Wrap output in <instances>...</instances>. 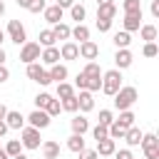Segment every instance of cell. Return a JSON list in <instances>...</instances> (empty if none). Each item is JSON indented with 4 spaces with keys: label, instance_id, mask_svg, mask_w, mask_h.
Instances as JSON below:
<instances>
[{
    "label": "cell",
    "instance_id": "1",
    "mask_svg": "<svg viewBox=\"0 0 159 159\" xmlns=\"http://www.w3.org/2000/svg\"><path fill=\"white\" fill-rule=\"evenodd\" d=\"M134 102H137V89H134V87H119V89H117V94H114V107H117L119 112L129 109Z\"/></svg>",
    "mask_w": 159,
    "mask_h": 159
},
{
    "label": "cell",
    "instance_id": "2",
    "mask_svg": "<svg viewBox=\"0 0 159 159\" xmlns=\"http://www.w3.org/2000/svg\"><path fill=\"white\" fill-rule=\"evenodd\" d=\"M122 87V75H119V70H109V72H104V80H102V92L104 94H117V89Z\"/></svg>",
    "mask_w": 159,
    "mask_h": 159
},
{
    "label": "cell",
    "instance_id": "3",
    "mask_svg": "<svg viewBox=\"0 0 159 159\" xmlns=\"http://www.w3.org/2000/svg\"><path fill=\"white\" fill-rule=\"evenodd\" d=\"M142 149H144L147 159H159V139H157V134H144L142 137Z\"/></svg>",
    "mask_w": 159,
    "mask_h": 159
},
{
    "label": "cell",
    "instance_id": "4",
    "mask_svg": "<svg viewBox=\"0 0 159 159\" xmlns=\"http://www.w3.org/2000/svg\"><path fill=\"white\" fill-rule=\"evenodd\" d=\"M25 149H40V129L35 127H25L22 129V142H20Z\"/></svg>",
    "mask_w": 159,
    "mask_h": 159
},
{
    "label": "cell",
    "instance_id": "5",
    "mask_svg": "<svg viewBox=\"0 0 159 159\" xmlns=\"http://www.w3.org/2000/svg\"><path fill=\"white\" fill-rule=\"evenodd\" d=\"M7 32H10V40L15 45H25L27 42V35H25V27L20 25V20H10L7 22Z\"/></svg>",
    "mask_w": 159,
    "mask_h": 159
},
{
    "label": "cell",
    "instance_id": "6",
    "mask_svg": "<svg viewBox=\"0 0 159 159\" xmlns=\"http://www.w3.org/2000/svg\"><path fill=\"white\" fill-rule=\"evenodd\" d=\"M20 60L25 65H32L35 60H40V45L37 42H25L22 50H20Z\"/></svg>",
    "mask_w": 159,
    "mask_h": 159
},
{
    "label": "cell",
    "instance_id": "7",
    "mask_svg": "<svg viewBox=\"0 0 159 159\" xmlns=\"http://www.w3.org/2000/svg\"><path fill=\"white\" fill-rule=\"evenodd\" d=\"M27 119H30V124H32L35 129H45V127L50 124V117H47V112H45V109H35Z\"/></svg>",
    "mask_w": 159,
    "mask_h": 159
},
{
    "label": "cell",
    "instance_id": "8",
    "mask_svg": "<svg viewBox=\"0 0 159 159\" xmlns=\"http://www.w3.org/2000/svg\"><path fill=\"white\" fill-rule=\"evenodd\" d=\"M80 57H84V60H94L97 55H99V47L92 42V40H87V42H80Z\"/></svg>",
    "mask_w": 159,
    "mask_h": 159
},
{
    "label": "cell",
    "instance_id": "9",
    "mask_svg": "<svg viewBox=\"0 0 159 159\" xmlns=\"http://www.w3.org/2000/svg\"><path fill=\"white\" fill-rule=\"evenodd\" d=\"M94 107V99H92V92H87V89H82L80 92V97H77V109H82V112H89Z\"/></svg>",
    "mask_w": 159,
    "mask_h": 159
},
{
    "label": "cell",
    "instance_id": "10",
    "mask_svg": "<svg viewBox=\"0 0 159 159\" xmlns=\"http://www.w3.org/2000/svg\"><path fill=\"white\" fill-rule=\"evenodd\" d=\"M5 124H7V129H22L25 119H22L20 112H10V109H7V114H5Z\"/></svg>",
    "mask_w": 159,
    "mask_h": 159
},
{
    "label": "cell",
    "instance_id": "11",
    "mask_svg": "<svg viewBox=\"0 0 159 159\" xmlns=\"http://www.w3.org/2000/svg\"><path fill=\"white\" fill-rule=\"evenodd\" d=\"M117 15V5L109 2V5H97V20H112Z\"/></svg>",
    "mask_w": 159,
    "mask_h": 159
},
{
    "label": "cell",
    "instance_id": "12",
    "mask_svg": "<svg viewBox=\"0 0 159 159\" xmlns=\"http://www.w3.org/2000/svg\"><path fill=\"white\" fill-rule=\"evenodd\" d=\"M42 12H45V20L52 22V25H57V22L62 20V7H57V5H50V7H45Z\"/></svg>",
    "mask_w": 159,
    "mask_h": 159
},
{
    "label": "cell",
    "instance_id": "13",
    "mask_svg": "<svg viewBox=\"0 0 159 159\" xmlns=\"http://www.w3.org/2000/svg\"><path fill=\"white\" fill-rule=\"evenodd\" d=\"M60 57H62V60H77V57H80L77 45H75V42H65L62 50H60Z\"/></svg>",
    "mask_w": 159,
    "mask_h": 159
},
{
    "label": "cell",
    "instance_id": "14",
    "mask_svg": "<svg viewBox=\"0 0 159 159\" xmlns=\"http://www.w3.org/2000/svg\"><path fill=\"white\" fill-rule=\"evenodd\" d=\"M42 154H45V159H57L60 157V144L57 142H42Z\"/></svg>",
    "mask_w": 159,
    "mask_h": 159
},
{
    "label": "cell",
    "instance_id": "15",
    "mask_svg": "<svg viewBox=\"0 0 159 159\" xmlns=\"http://www.w3.org/2000/svg\"><path fill=\"white\" fill-rule=\"evenodd\" d=\"M40 60H42L45 65H57V60H60V50H57V47H45V52L40 55Z\"/></svg>",
    "mask_w": 159,
    "mask_h": 159
},
{
    "label": "cell",
    "instance_id": "16",
    "mask_svg": "<svg viewBox=\"0 0 159 159\" xmlns=\"http://www.w3.org/2000/svg\"><path fill=\"white\" fill-rule=\"evenodd\" d=\"M114 62H117V67H119V70L129 67V65H132V52H129V50H117Z\"/></svg>",
    "mask_w": 159,
    "mask_h": 159
},
{
    "label": "cell",
    "instance_id": "17",
    "mask_svg": "<svg viewBox=\"0 0 159 159\" xmlns=\"http://www.w3.org/2000/svg\"><path fill=\"white\" fill-rule=\"evenodd\" d=\"M142 137H144V134H142L137 127H129V129H127V134H124V139H127V144H129V147L142 144Z\"/></svg>",
    "mask_w": 159,
    "mask_h": 159
},
{
    "label": "cell",
    "instance_id": "18",
    "mask_svg": "<svg viewBox=\"0 0 159 159\" xmlns=\"http://www.w3.org/2000/svg\"><path fill=\"white\" fill-rule=\"evenodd\" d=\"M67 149L75 152V154H80V152L84 149V139H82V134H72V137L67 139Z\"/></svg>",
    "mask_w": 159,
    "mask_h": 159
},
{
    "label": "cell",
    "instance_id": "19",
    "mask_svg": "<svg viewBox=\"0 0 159 159\" xmlns=\"http://www.w3.org/2000/svg\"><path fill=\"white\" fill-rule=\"evenodd\" d=\"M139 25H142V15H124V32L139 30Z\"/></svg>",
    "mask_w": 159,
    "mask_h": 159
},
{
    "label": "cell",
    "instance_id": "20",
    "mask_svg": "<svg viewBox=\"0 0 159 159\" xmlns=\"http://www.w3.org/2000/svg\"><path fill=\"white\" fill-rule=\"evenodd\" d=\"M97 154H102V157L114 154V139H102V142H97Z\"/></svg>",
    "mask_w": 159,
    "mask_h": 159
},
{
    "label": "cell",
    "instance_id": "21",
    "mask_svg": "<svg viewBox=\"0 0 159 159\" xmlns=\"http://www.w3.org/2000/svg\"><path fill=\"white\" fill-rule=\"evenodd\" d=\"M87 129H89V122H87L84 117H75V119H72V132H75V134H84Z\"/></svg>",
    "mask_w": 159,
    "mask_h": 159
},
{
    "label": "cell",
    "instance_id": "22",
    "mask_svg": "<svg viewBox=\"0 0 159 159\" xmlns=\"http://www.w3.org/2000/svg\"><path fill=\"white\" fill-rule=\"evenodd\" d=\"M124 15H142V2L139 0H124Z\"/></svg>",
    "mask_w": 159,
    "mask_h": 159
},
{
    "label": "cell",
    "instance_id": "23",
    "mask_svg": "<svg viewBox=\"0 0 159 159\" xmlns=\"http://www.w3.org/2000/svg\"><path fill=\"white\" fill-rule=\"evenodd\" d=\"M70 32H72V30H70L65 22H57V25H55V30H52L55 40H67V37H70Z\"/></svg>",
    "mask_w": 159,
    "mask_h": 159
},
{
    "label": "cell",
    "instance_id": "24",
    "mask_svg": "<svg viewBox=\"0 0 159 159\" xmlns=\"http://www.w3.org/2000/svg\"><path fill=\"white\" fill-rule=\"evenodd\" d=\"M65 77H67V67H65V65H52V70H50V80L62 82Z\"/></svg>",
    "mask_w": 159,
    "mask_h": 159
},
{
    "label": "cell",
    "instance_id": "25",
    "mask_svg": "<svg viewBox=\"0 0 159 159\" xmlns=\"http://www.w3.org/2000/svg\"><path fill=\"white\" fill-rule=\"evenodd\" d=\"M142 40H147V42H154L157 40V27L154 25H142Z\"/></svg>",
    "mask_w": 159,
    "mask_h": 159
},
{
    "label": "cell",
    "instance_id": "26",
    "mask_svg": "<svg viewBox=\"0 0 159 159\" xmlns=\"http://www.w3.org/2000/svg\"><path fill=\"white\" fill-rule=\"evenodd\" d=\"M70 35H75V40H80V42H87V40H89V30H87L84 25H77Z\"/></svg>",
    "mask_w": 159,
    "mask_h": 159
},
{
    "label": "cell",
    "instance_id": "27",
    "mask_svg": "<svg viewBox=\"0 0 159 159\" xmlns=\"http://www.w3.org/2000/svg\"><path fill=\"white\" fill-rule=\"evenodd\" d=\"M20 147H22V144H20L17 139H10L2 149H5V154H7V157H17V154H20Z\"/></svg>",
    "mask_w": 159,
    "mask_h": 159
},
{
    "label": "cell",
    "instance_id": "28",
    "mask_svg": "<svg viewBox=\"0 0 159 159\" xmlns=\"http://www.w3.org/2000/svg\"><path fill=\"white\" fill-rule=\"evenodd\" d=\"M70 15H72V20H77V25H82V20H84V7L75 2V5L70 7Z\"/></svg>",
    "mask_w": 159,
    "mask_h": 159
},
{
    "label": "cell",
    "instance_id": "29",
    "mask_svg": "<svg viewBox=\"0 0 159 159\" xmlns=\"http://www.w3.org/2000/svg\"><path fill=\"white\" fill-rule=\"evenodd\" d=\"M129 42H132V40H129V32H117V35H114V45H117L119 50H127Z\"/></svg>",
    "mask_w": 159,
    "mask_h": 159
},
{
    "label": "cell",
    "instance_id": "30",
    "mask_svg": "<svg viewBox=\"0 0 159 159\" xmlns=\"http://www.w3.org/2000/svg\"><path fill=\"white\" fill-rule=\"evenodd\" d=\"M117 124H122V127H127V129H129V127L134 124V114H132L129 109H124V112L119 114V119H117Z\"/></svg>",
    "mask_w": 159,
    "mask_h": 159
},
{
    "label": "cell",
    "instance_id": "31",
    "mask_svg": "<svg viewBox=\"0 0 159 159\" xmlns=\"http://www.w3.org/2000/svg\"><path fill=\"white\" fill-rule=\"evenodd\" d=\"M40 45H45V47H52V45H55L52 30H42V32H40Z\"/></svg>",
    "mask_w": 159,
    "mask_h": 159
},
{
    "label": "cell",
    "instance_id": "32",
    "mask_svg": "<svg viewBox=\"0 0 159 159\" xmlns=\"http://www.w3.org/2000/svg\"><path fill=\"white\" fill-rule=\"evenodd\" d=\"M42 72H45V70H42V67L37 65V62H32V65H27V77H30V80H35V82H37Z\"/></svg>",
    "mask_w": 159,
    "mask_h": 159
},
{
    "label": "cell",
    "instance_id": "33",
    "mask_svg": "<svg viewBox=\"0 0 159 159\" xmlns=\"http://www.w3.org/2000/svg\"><path fill=\"white\" fill-rule=\"evenodd\" d=\"M60 109H62V104H60V99H50V102H47V107H45V112H47V117H55V114H60Z\"/></svg>",
    "mask_w": 159,
    "mask_h": 159
},
{
    "label": "cell",
    "instance_id": "34",
    "mask_svg": "<svg viewBox=\"0 0 159 159\" xmlns=\"http://www.w3.org/2000/svg\"><path fill=\"white\" fill-rule=\"evenodd\" d=\"M82 75H87V77H99L102 72H99V65H97V62H87V67L82 70Z\"/></svg>",
    "mask_w": 159,
    "mask_h": 159
},
{
    "label": "cell",
    "instance_id": "35",
    "mask_svg": "<svg viewBox=\"0 0 159 159\" xmlns=\"http://www.w3.org/2000/svg\"><path fill=\"white\" fill-rule=\"evenodd\" d=\"M57 97H62V99L72 97V87H70L67 82H60V84H57Z\"/></svg>",
    "mask_w": 159,
    "mask_h": 159
},
{
    "label": "cell",
    "instance_id": "36",
    "mask_svg": "<svg viewBox=\"0 0 159 159\" xmlns=\"http://www.w3.org/2000/svg\"><path fill=\"white\" fill-rule=\"evenodd\" d=\"M62 109H65V112H77V97L72 94V97L62 99Z\"/></svg>",
    "mask_w": 159,
    "mask_h": 159
},
{
    "label": "cell",
    "instance_id": "37",
    "mask_svg": "<svg viewBox=\"0 0 159 159\" xmlns=\"http://www.w3.org/2000/svg\"><path fill=\"white\" fill-rule=\"evenodd\" d=\"M92 134H94V139H97V142H102V139H109V134H107V127H102V124H97V127L92 129Z\"/></svg>",
    "mask_w": 159,
    "mask_h": 159
},
{
    "label": "cell",
    "instance_id": "38",
    "mask_svg": "<svg viewBox=\"0 0 159 159\" xmlns=\"http://www.w3.org/2000/svg\"><path fill=\"white\" fill-rule=\"evenodd\" d=\"M50 99H52V97H50L47 92H42V94H37V97H35V104H37V109H45Z\"/></svg>",
    "mask_w": 159,
    "mask_h": 159
},
{
    "label": "cell",
    "instance_id": "39",
    "mask_svg": "<svg viewBox=\"0 0 159 159\" xmlns=\"http://www.w3.org/2000/svg\"><path fill=\"white\" fill-rule=\"evenodd\" d=\"M112 122H114V119H112V112H109V109H102V112H99V124H102V127H109Z\"/></svg>",
    "mask_w": 159,
    "mask_h": 159
},
{
    "label": "cell",
    "instance_id": "40",
    "mask_svg": "<svg viewBox=\"0 0 159 159\" xmlns=\"http://www.w3.org/2000/svg\"><path fill=\"white\" fill-rule=\"evenodd\" d=\"M27 10H30V12H42V10H45V0H30Z\"/></svg>",
    "mask_w": 159,
    "mask_h": 159
},
{
    "label": "cell",
    "instance_id": "41",
    "mask_svg": "<svg viewBox=\"0 0 159 159\" xmlns=\"http://www.w3.org/2000/svg\"><path fill=\"white\" fill-rule=\"evenodd\" d=\"M157 52H159V50H157L154 42H147V45H144V55H147V57H157Z\"/></svg>",
    "mask_w": 159,
    "mask_h": 159
},
{
    "label": "cell",
    "instance_id": "42",
    "mask_svg": "<svg viewBox=\"0 0 159 159\" xmlns=\"http://www.w3.org/2000/svg\"><path fill=\"white\" fill-rule=\"evenodd\" d=\"M109 27H112V20H97V30L99 32H107Z\"/></svg>",
    "mask_w": 159,
    "mask_h": 159
},
{
    "label": "cell",
    "instance_id": "43",
    "mask_svg": "<svg viewBox=\"0 0 159 159\" xmlns=\"http://www.w3.org/2000/svg\"><path fill=\"white\" fill-rule=\"evenodd\" d=\"M80 159H97V152L94 149H82L80 152Z\"/></svg>",
    "mask_w": 159,
    "mask_h": 159
},
{
    "label": "cell",
    "instance_id": "44",
    "mask_svg": "<svg viewBox=\"0 0 159 159\" xmlns=\"http://www.w3.org/2000/svg\"><path fill=\"white\" fill-rule=\"evenodd\" d=\"M114 159H132V152H129V149H122V152H114Z\"/></svg>",
    "mask_w": 159,
    "mask_h": 159
},
{
    "label": "cell",
    "instance_id": "45",
    "mask_svg": "<svg viewBox=\"0 0 159 159\" xmlns=\"http://www.w3.org/2000/svg\"><path fill=\"white\" fill-rule=\"evenodd\" d=\"M55 5H57V7H62V10H65V7H72V5H75V0H57V2H55Z\"/></svg>",
    "mask_w": 159,
    "mask_h": 159
},
{
    "label": "cell",
    "instance_id": "46",
    "mask_svg": "<svg viewBox=\"0 0 159 159\" xmlns=\"http://www.w3.org/2000/svg\"><path fill=\"white\" fill-rule=\"evenodd\" d=\"M37 82H40V84H50V82H52V80H50V72H42Z\"/></svg>",
    "mask_w": 159,
    "mask_h": 159
},
{
    "label": "cell",
    "instance_id": "47",
    "mask_svg": "<svg viewBox=\"0 0 159 159\" xmlns=\"http://www.w3.org/2000/svg\"><path fill=\"white\" fill-rule=\"evenodd\" d=\"M7 77H10V72H7V67H5V65H0V82H5Z\"/></svg>",
    "mask_w": 159,
    "mask_h": 159
},
{
    "label": "cell",
    "instance_id": "48",
    "mask_svg": "<svg viewBox=\"0 0 159 159\" xmlns=\"http://www.w3.org/2000/svg\"><path fill=\"white\" fill-rule=\"evenodd\" d=\"M152 15L159 17V0H152Z\"/></svg>",
    "mask_w": 159,
    "mask_h": 159
},
{
    "label": "cell",
    "instance_id": "49",
    "mask_svg": "<svg viewBox=\"0 0 159 159\" xmlns=\"http://www.w3.org/2000/svg\"><path fill=\"white\" fill-rule=\"evenodd\" d=\"M5 114H7V107H5V104H0V122L5 119Z\"/></svg>",
    "mask_w": 159,
    "mask_h": 159
},
{
    "label": "cell",
    "instance_id": "50",
    "mask_svg": "<svg viewBox=\"0 0 159 159\" xmlns=\"http://www.w3.org/2000/svg\"><path fill=\"white\" fill-rule=\"evenodd\" d=\"M5 132H7V124H5V122H0V137H2Z\"/></svg>",
    "mask_w": 159,
    "mask_h": 159
},
{
    "label": "cell",
    "instance_id": "51",
    "mask_svg": "<svg viewBox=\"0 0 159 159\" xmlns=\"http://www.w3.org/2000/svg\"><path fill=\"white\" fill-rule=\"evenodd\" d=\"M17 5H20V7H27V5H30V0H17Z\"/></svg>",
    "mask_w": 159,
    "mask_h": 159
},
{
    "label": "cell",
    "instance_id": "52",
    "mask_svg": "<svg viewBox=\"0 0 159 159\" xmlns=\"http://www.w3.org/2000/svg\"><path fill=\"white\" fill-rule=\"evenodd\" d=\"M2 62H5V50L0 47V65H2Z\"/></svg>",
    "mask_w": 159,
    "mask_h": 159
},
{
    "label": "cell",
    "instance_id": "53",
    "mask_svg": "<svg viewBox=\"0 0 159 159\" xmlns=\"http://www.w3.org/2000/svg\"><path fill=\"white\" fill-rule=\"evenodd\" d=\"M112 0H97V5H109Z\"/></svg>",
    "mask_w": 159,
    "mask_h": 159
},
{
    "label": "cell",
    "instance_id": "54",
    "mask_svg": "<svg viewBox=\"0 0 159 159\" xmlns=\"http://www.w3.org/2000/svg\"><path fill=\"white\" fill-rule=\"evenodd\" d=\"M0 159H7V154H5V149L0 147Z\"/></svg>",
    "mask_w": 159,
    "mask_h": 159
},
{
    "label": "cell",
    "instance_id": "55",
    "mask_svg": "<svg viewBox=\"0 0 159 159\" xmlns=\"http://www.w3.org/2000/svg\"><path fill=\"white\" fill-rule=\"evenodd\" d=\"M2 12H5V2L0 0V15H2Z\"/></svg>",
    "mask_w": 159,
    "mask_h": 159
},
{
    "label": "cell",
    "instance_id": "56",
    "mask_svg": "<svg viewBox=\"0 0 159 159\" xmlns=\"http://www.w3.org/2000/svg\"><path fill=\"white\" fill-rule=\"evenodd\" d=\"M12 159H27V157H25V154H17V157H12Z\"/></svg>",
    "mask_w": 159,
    "mask_h": 159
},
{
    "label": "cell",
    "instance_id": "57",
    "mask_svg": "<svg viewBox=\"0 0 159 159\" xmlns=\"http://www.w3.org/2000/svg\"><path fill=\"white\" fill-rule=\"evenodd\" d=\"M2 40H5V32H2V30H0V42H2Z\"/></svg>",
    "mask_w": 159,
    "mask_h": 159
}]
</instances>
